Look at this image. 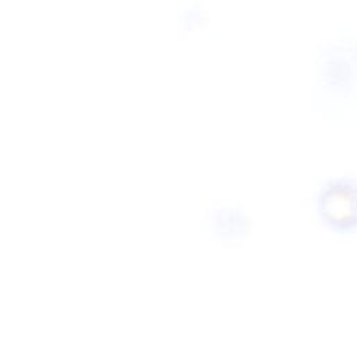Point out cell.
<instances>
[{
  "mask_svg": "<svg viewBox=\"0 0 357 357\" xmlns=\"http://www.w3.org/2000/svg\"><path fill=\"white\" fill-rule=\"evenodd\" d=\"M322 218L333 229H350L357 225V188L354 185H333L321 195Z\"/></svg>",
  "mask_w": 357,
  "mask_h": 357,
  "instance_id": "obj_1",
  "label": "cell"
}]
</instances>
